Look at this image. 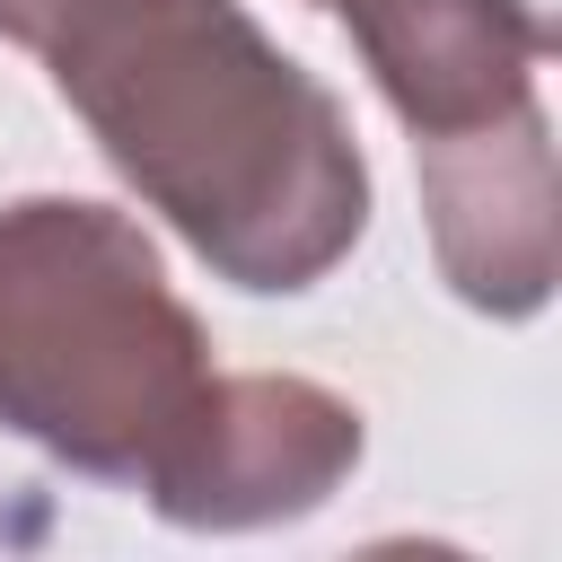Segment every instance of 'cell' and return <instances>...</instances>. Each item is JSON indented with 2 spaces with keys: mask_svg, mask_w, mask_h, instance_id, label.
Masks as SVG:
<instances>
[{
  "mask_svg": "<svg viewBox=\"0 0 562 562\" xmlns=\"http://www.w3.org/2000/svg\"><path fill=\"white\" fill-rule=\"evenodd\" d=\"M53 97L105 167L237 290H316L369 228L342 97L237 0H79L44 35Z\"/></svg>",
  "mask_w": 562,
  "mask_h": 562,
  "instance_id": "cell-1",
  "label": "cell"
},
{
  "mask_svg": "<svg viewBox=\"0 0 562 562\" xmlns=\"http://www.w3.org/2000/svg\"><path fill=\"white\" fill-rule=\"evenodd\" d=\"M316 9H342V0H316Z\"/></svg>",
  "mask_w": 562,
  "mask_h": 562,
  "instance_id": "cell-6",
  "label": "cell"
},
{
  "mask_svg": "<svg viewBox=\"0 0 562 562\" xmlns=\"http://www.w3.org/2000/svg\"><path fill=\"white\" fill-rule=\"evenodd\" d=\"M220 378L149 228L114 202H0V430L88 483H132Z\"/></svg>",
  "mask_w": 562,
  "mask_h": 562,
  "instance_id": "cell-2",
  "label": "cell"
},
{
  "mask_svg": "<svg viewBox=\"0 0 562 562\" xmlns=\"http://www.w3.org/2000/svg\"><path fill=\"white\" fill-rule=\"evenodd\" d=\"M79 0H0V44H26V53H44V35L70 18Z\"/></svg>",
  "mask_w": 562,
  "mask_h": 562,
  "instance_id": "cell-5",
  "label": "cell"
},
{
  "mask_svg": "<svg viewBox=\"0 0 562 562\" xmlns=\"http://www.w3.org/2000/svg\"><path fill=\"white\" fill-rule=\"evenodd\" d=\"M422 167V211H430V255L448 290L483 316H536L553 299V123L544 97L457 132V140H413Z\"/></svg>",
  "mask_w": 562,
  "mask_h": 562,
  "instance_id": "cell-4",
  "label": "cell"
},
{
  "mask_svg": "<svg viewBox=\"0 0 562 562\" xmlns=\"http://www.w3.org/2000/svg\"><path fill=\"white\" fill-rule=\"evenodd\" d=\"M360 448L369 430L351 395L290 378V369H220L193 422L140 474V492L167 527L237 536V527H281V518L325 509L351 483Z\"/></svg>",
  "mask_w": 562,
  "mask_h": 562,
  "instance_id": "cell-3",
  "label": "cell"
},
{
  "mask_svg": "<svg viewBox=\"0 0 562 562\" xmlns=\"http://www.w3.org/2000/svg\"><path fill=\"white\" fill-rule=\"evenodd\" d=\"M544 9H553V0H544Z\"/></svg>",
  "mask_w": 562,
  "mask_h": 562,
  "instance_id": "cell-7",
  "label": "cell"
}]
</instances>
